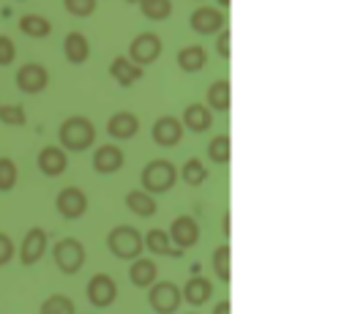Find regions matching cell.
Instances as JSON below:
<instances>
[{
    "instance_id": "10",
    "label": "cell",
    "mask_w": 355,
    "mask_h": 314,
    "mask_svg": "<svg viewBox=\"0 0 355 314\" xmlns=\"http://www.w3.org/2000/svg\"><path fill=\"white\" fill-rule=\"evenodd\" d=\"M46 85H49V74H46V69L42 63H25L17 71V88L22 90V93L36 96V93L46 90Z\"/></svg>"
},
{
    "instance_id": "40",
    "label": "cell",
    "mask_w": 355,
    "mask_h": 314,
    "mask_svg": "<svg viewBox=\"0 0 355 314\" xmlns=\"http://www.w3.org/2000/svg\"><path fill=\"white\" fill-rule=\"evenodd\" d=\"M126 3H139V0H126Z\"/></svg>"
},
{
    "instance_id": "35",
    "label": "cell",
    "mask_w": 355,
    "mask_h": 314,
    "mask_svg": "<svg viewBox=\"0 0 355 314\" xmlns=\"http://www.w3.org/2000/svg\"><path fill=\"white\" fill-rule=\"evenodd\" d=\"M17 58V46L8 36H0V66H11Z\"/></svg>"
},
{
    "instance_id": "25",
    "label": "cell",
    "mask_w": 355,
    "mask_h": 314,
    "mask_svg": "<svg viewBox=\"0 0 355 314\" xmlns=\"http://www.w3.org/2000/svg\"><path fill=\"white\" fill-rule=\"evenodd\" d=\"M19 30L25 36H31V39H44V36H49L52 25H49V19L42 17V14H25L19 19Z\"/></svg>"
},
{
    "instance_id": "13",
    "label": "cell",
    "mask_w": 355,
    "mask_h": 314,
    "mask_svg": "<svg viewBox=\"0 0 355 314\" xmlns=\"http://www.w3.org/2000/svg\"><path fill=\"white\" fill-rule=\"evenodd\" d=\"M123 150L121 148H115V145H101L96 153H93V170L98 173V175H112V173H118L121 167H123Z\"/></svg>"
},
{
    "instance_id": "2",
    "label": "cell",
    "mask_w": 355,
    "mask_h": 314,
    "mask_svg": "<svg viewBox=\"0 0 355 314\" xmlns=\"http://www.w3.org/2000/svg\"><path fill=\"white\" fill-rule=\"evenodd\" d=\"M107 246L118 260H137L145 249V241H142V232L137 227L121 225L107 235Z\"/></svg>"
},
{
    "instance_id": "17",
    "label": "cell",
    "mask_w": 355,
    "mask_h": 314,
    "mask_svg": "<svg viewBox=\"0 0 355 314\" xmlns=\"http://www.w3.org/2000/svg\"><path fill=\"white\" fill-rule=\"evenodd\" d=\"M189 132H194V134H202V132H208L211 129V123H214V115H211V110L205 107V104H189L186 110H183V121H180Z\"/></svg>"
},
{
    "instance_id": "37",
    "label": "cell",
    "mask_w": 355,
    "mask_h": 314,
    "mask_svg": "<svg viewBox=\"0 0 355 314\" xmlns=\"http://www.w3.org/2000/svg\"><path fill=\"white\" fill-rule=\"evenodd\" d=\"M216 52L222 55L224 60H230V30H227V28H222V30H219V42H216Z\"/></svg>"
},
{
    "instance_id": "3",
    "label": "cell",
    "mask_w": 355,
    "mask_h": 314,
    "mask_svg": "<svg viewBox=\"0 0 355 314\" xmlns=\"http://www.w3.org/2000/svg\"><path fill=\"white\" fill-rule=\"evenodd\" d=\"M178 180V170L167 159H156L142 170V189L150 194H162L170 191Z\"/></svg>"
},
{
    "instance_id": "9",
    "label": "cell",
    "mask_w": 355,
    "mask_h": 314,
    "mask_svg": "<svg viewBox=\"0 0 355 314\" xmlns=\"http://www.w3.org/2000/svg\"><path fill=\"white\" fill-rule=\"evenodd\" d=\"M189 25H191V30H197L202 36H214L224 28V14L214 6H200L197 11H191Z\"/></svg>"
},
{
    "instance_id": "34",
    "label": "cell",
    "mask_w": 355,
    "mask_h": 314,
    "mask_svg": "<svg viewBox=\"0 0 355 314\" xmlns=\"http://www.w3.org/2000/svg\"><path fill=\"white\" fill-rule=\"evenodd\" d=\"M63 6L71 17H90L96 11V0H63Z\"/></svg>"
},
{
    "instance_id": "6",
    "label": "cell",
    "mask_w": 355,
    "mask_h": 314,
    "mask_svg": "<svg viewBox=\"0 0 355 314\" xmlns=\"http://www.w3.org/2000/svg\"><path fill=\"white\" fill-rule=\"evenodd\" d=\"M55 205H58V213H60L63 219L74 222V219H80V216L88 211V194H85L83 189H77V186H69V189H63V191L58 194Z\"/></svg>"
},
{
    "instance_id": "12",
    "label": "cell",
    "mask_w": 355,
    "mask_h": 314,
    "mask_svg": "<svg viewBox=\"0 0 355 314\" xmlns=\"http://www.w3.org/2000/svg\"><path fill=\"white\" fill-rule=\"evenodd\" d=\"M44 252H46V232L42 227H33L25 235L22 246H19V263L22 265H33V263H39L44 257Z\"/></svg>"
},
{
    "instance_id": "24",
    "label": "cell",
    "mask_w": 355,
    "mask_h": 314,
    "mask_svg": "<svg viewBox=\"0 0 355 314\" xmlns=\"http://www.w3.org/2000/svg\"><path fill=\"white\" fill-rule=\"evenodd\" d=\"M156 263L153 260H139L137 257V263H132V268H129V279H132L134 287H148V284H153L156 281Z\"/></svg>"
},
{
    "instance_id": "28",
    "label": "cell",
    "mask_w": 355,
    "mask_h": 314,
    "mask_svg": "<svg viewBox=\"0 0 355 314\" xmlns=\"http://www.w3.org/2000/svg\"><path fill=\"white\" fill-rule=\"evenodd\" d=\"M180 178L186 180L189 186H202V183H205V178H208L205 164H202L200 159H189V162L183 164V170H180Z\"/></svg>"
},
{
    "instance_id": "16",
    "label": "cell",
    "mask_w": 355,
    "mask_h": 314,
    "mask_svg": "<svg viewBox=\"0 0 355 314\" xmlns=\"http://www.w3.org/2000/svg\"><path fill=\"white\" fill-rule=\"evenodd\" d=\"M69 167V153L63 148H44L39 153V170L44 173L46 178H55V175H63Z\"/></svg>"
},
{
    "instance_id": "26",
    "label": "cell",
    "mask_w": 355,
    "mask_h": 314,
    "mask_svg": "<svg viewBox=\"0 0 355 314\" xmlns=\"http://www.w3.org/2000/svg\"><path fill=\"white\" fill-rule=\"evenodd\" d=\"M208 110H216V112L230 110V82L227 80H219L208 88Z\"/></svg>"
},
{
    "instance_id": "32",
    "label": "cell",
    "mask_w": 355,
    "mask_h": 314,
    "mask_svg": "<svg viewBox=\"0 0 355 314\" xmlns=\"http://www.w3.org/2000/svg\"><path fill=\"white\" fill-rule=\"evenodd\" d=\"M42 314H74V301L66 295H49L42 306Z\"/></svg>"
},
{
    "instance_id": "36",
    "label": "cell",
    "mask_w": 355,
    "mask_h": 314,
    "mask_svg": "<svg viewBox=\"0 0 355 314\" xmlns=\"http://www.w3.org/2000/svg\"><path fill=\"white\" fill-rule=\"evenodd\" d=\"M11 257H14V243H11V238L6 232H0V268L6 263H11Z\"/></svg>"
},
{
    "instance_id": "5",
    "label": "cell",
    "mask_w": 355,
    "mask_h": 314,
    "mask_svg": "<svg viewBox=\"0 0 355 314\" xmlns=\"http://www.w3.org/2000/svg\"><path fill=\"white\" fill-rule=\"evenodd\" d=\"M159 55H162V39L156 33H139L129 46V60H134L142 69L156 63Z\"/></svg>"
},
{
    "instance_id": "38",
    "label": "cell",
    "mask_w": 355,
    "mask_h": 314,
    "mask_svg": "<svg viewBox=\"0 0 355 314\" xmlns=\"http://www.w3.org/2000/svg\"><path fill=\"white\" fill-rule=\"evenodd\" d=\"M214 314H230V304H227V301H222L219 306H214Z\"/></svg>"
},
{
    "instance_id": "15",
    "label": "cell",
    "mask_w": 355,
    "mask_h": 314,
    "mask_svg": "<svg viewBox=\"0 0 355 314\" xmlns=\"http://www.w3.org/2000/svg\"><path fill=\"white\" fill-rule=\"evenodd\" d=\"M110 74H112V80H115L121 88H132L137 80H142L145 69H142V66H137L134 60H129L126 55H121V58H115V60H112Z\"/></svg>"
},
{
    "instance_id": "27",
    "label": "cell",
    "mask_w": 355,
    "mask_h": 314,
    "mask_svg": "<svg viewBox=\"0 0 355 314\" xmlns=\"http://www.w3.org/2000/svg\"><path fill=\"white\" fill-rule=\"evenodd\" d=\"M139 8H142V14L148 19L162 22V19H167L173 14V0H139Z\"/></svg>"
},
{
    "instance_id": "18",
    "label": "cell",
    "mask_w": 355,
    "mask_h": 314,
    "mask_svg": "<svg viewBox=\"0 0 355 314\" xmlns=\"http://www.w3.org/2000/svg\"><path fill=\"white\" fill-rule=\"evenodd\" d=\"M107 132L115 139H132L139 132V118L134 112H115L107 123Z\"/></svg>"
},
{
    "instance_id": "19",
    "label": "cell",
    "mask_w": 355,
    "mask_h": 314,
    "mask_svg": "<svg viewBox=\"0 0 355 314\" xmlns=\"http://www.w3.org/2000/svg\"><path fill=\"white\" fill-rule=\"evenodd\" d=\"M211 295H214V284H211L208 279H202V276L189 279L186 287H183V293H180V298H186L191 306H202V304H208Z\"/></svg>"
},
{
    "instance_id": "41",
    "label": "cell",
    "mask_w": 355,
    "mask_h": 314,
    "mask_svg": "<svg viewBox=\"0 0 355 314\" xmlns=\"http://www.w3.org/2000/svg\"><path fill=\"white\" fill-rule=\"evenodd\" d=\"M17 3H22V0H17Z\"/></svg>"
},
{
    "instance_id": "4",
    "label": "cell",
    "mask_w": 355,
    "mask_h": 314,
    "mask_svg": "<svg viewBox=\"0 0 355 314\" xmlns=\"http://www.w3.org/2000/svg\"><path fill=\"white\" fill-rule=\"evenodd\" d=\"M52 257H55V265L60 268V273L71 276V273H77L85 265V246L77 238H63V241L55 243Z\"/></svg>"
},
{
    "instance_id": "39",
    "label": "cell",
    "mask_w": 355,
    "mask_h": 314,
    "mask_svg": "<svg viewBox=\"0 0 355 314\" xmlns=\"http://www.w3.org/2000/svg\"><path fill=\"white\" fill-rule=\"evenodd\" d=\"M219 6H222V8H227V6H230V0H219Z\"/></svg>"
},
{
    "instance_id": "8",
    "label": "cell",
    "mask_w": 355,
    "mask_h": 314,
    "mask_svg": "<svg viewBox=\"0 0 355 314\" xmlns=\"http://www.w3.org/2000/svg\"><path fill=\"white\" fill-rule=\"evenodd\" d=\"M180 290H178L173 281H153V287H150V306L156 309L159 314H173L178 312V306H180Z\"/></svg>"
},
{
    "instance_id": "30",
    "label": "cell",
    "mask_w": 355,
    "mask_h": 314,
    "mask_svg": "<svg viewBox=\"0 0 355 314\" xmlns=\"http://www.w3.org/2000/svg\"><path fill=\"white\" fill-rule=\"evenodd\" d=\"M17 178H19L17 164H14L8 156H3V159H0V191H11V189L17 186Z\"/></svg>"
},
{
    "instance_id": "23",
    "label": "cell",
    "mask_w": 355,
    "mask_h": 314,
    "mask_svg": "<svg viewBox=\"0 0 355 314\" xmlns=\"http://www.w3.org/2000/svg\"><path fill=\"white\" fill-rule=\"evenodd\" d=\"M142 241L148 243V249H150L153 254H170V257H183V249L173 246V241H170V235H167L164 229H150V232H148V238H142Z\"/></svg>"
},
{
    "instance_id": "11",
    "label": "cell",
    "mask_w": 355,
    "mask_h": 314,
    "mask_svg": "<svg viewBox=\"0 0 355 314\" xmlns=\"http://www.w3.org/2000/svg\"><path fill=\"white\" fill-rule=\"evenodd\" d=\"M167 235H170L173 246L186 252V249L197 246V241H200V225H197V219H191V216H178Z\"/></svg>"
},
{
    "instance_id": "7",
    "label": "cell",
    "mask_w": 355,
    "mask_h": 314,
    "mask_svg": "<svg viewBox=\"0 0 355 314\" xmlns=\"http://www.w3.org/2000/svg\"><path fill=\"white\" fill-rule=\"evenodd\" d=\"M115 298H118V287H115L112 276H107V273H96V276L88 281V301L96 306V309H107V306H112Z\"/></svg>"
},
{
    "instance_id": "1",
    "label": "cell",
    "mask_w": 355,
    "mask_h": 314,
    "mask_svg": "<svg viewBox=\"0 0 355 314\" xmlns=\"http://www.w3.org/2000/svg\"><path fill=\"white\" fill-rule=\"evenodd\" d=\"M58 139H60L63 150H71V153H77V150H88L90 145L96 142V129H93V123H90L88 118L74 115V118H69V121L60 123Z\"/></svg>"
},
{
    "instance_id": "33",
    "label": "cell",
    "mask_w": 355,
    "mask_h": 314,
    "mask_svg": "<svg viewBox=\"0 0 355 314\" xmlns=\"http://www.w3.org/2000/svg\"><path fill=\"white\" fill-rule=\"evenodd\" d=\"M25 121H28V115H25L22 107H14V104L0 107V123H6V126H25Z\"/></svg>"
},
{
    "instance_id": "14",
    "label": "cell",
    "mask_w": 355,
    "mask_h": 314,
    "mask_svg": "<svg viewBox=\"0 0 355 314\" xmlns=\"http://www.w3.org/2000/svg\"><path fill=\"white\" fill-rule=\"evenodd\" d=\"M180 137H183V123L173 118V115H164V118H159L156 123H153V139H156V145H162V148H173L180 142Z\"/></svg>"
},
{
    "instance_id": "21",
    "label": "cell",
    "mask_w": 355,
    "mask_h": 314,
    "mask_svg": "<svg viewBox=\"0 0 355 314\" xmlns=\"http://www.w3.org/2000/svg\"><path fill=\"white\" fill-rule=\"evenodd\" d=\"M205 60H208V55H205V49L200 44L183 46V49L178 52V66H180L186 74L202 71V69H205Z\"/></svg>"
},
{
    "instance_id": "31",
    "label": "cell",
    "mask_w": 355,
    "mask_h": 314,
    "mask_svg": "<svg viewBox=\"0 0 355 314\" xmlns=\"http://www.w3.org/2000/svg\"><path fill=\"white\" fill-rule=\"evenodd\" d=\"M214 273L222 279V281H230V243H222L219 249H214Z\"/></svg>"
},
{
    "instance_id": "22",
    "label": "cell",
    "mask_w": 355,
    "mask_h": 314,
    "mask_svg": "<svg viewBox=\"0 0 355 314\" xmlns=\"http://www.w3.org/2000/svg\"><path fill=\"white\" fill-rule=\"evenodd\" d=\"M126 208L137 213V216H142V219H148V216H153L156 213V197L150 194V191H129L126 194Z\"/></svg>"
},
{
    "instance_id": "29",
    "label": "cell",
    "mask_w": 355,
    "mask_h": 314,
    "mask_svg": "<svg viewBox=\"0 0 355 314\" xmlns=\"http://www.w3.org/2000/svg\"><path fill=\"white\" fill-rule=\"evenodd\" d=\"M208 159L216 162V164H227V162H230V137L219 134L211 139V145H208Z\"/></svg>"
},
{
    "instance_id": "20",
    "label": "cell",
    "mask_w": 355,
    "mask_h": 314,
    "mask_svg": "<svg viewBox=\"0 0 355 314\" xmlns=\"http://www.w3.org/2000/svg\"><path fill=\"white\" fill-rule=\"evenodd\" d=\"M63 52H66V60L69 63H74V66H83L85 60L90 58V44L88 39L83 36V33H69L66 36V42H63Z\"/></svg>"
}]
</instances>
